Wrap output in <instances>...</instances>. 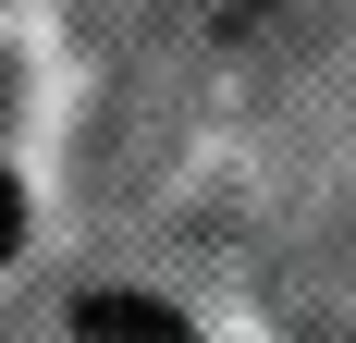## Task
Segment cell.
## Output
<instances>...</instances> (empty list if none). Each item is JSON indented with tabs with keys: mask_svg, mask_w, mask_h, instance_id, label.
I'll return each instance as SVG.
<instances>
[{
	"mask_svg": "<svg viewBox=\"0 0 356 343\" xmlns=\"http://www.w3.org/2000/svg\"><path fill=\"white\" fill-rule=\"evenodd\" d=\"M74 343H197L160 294H86L74 307Z\"/></svg>",
	"mask_w": 356,
	"mask_h": 343,
	"instance_id": "obj_1",
	"label": "cell"
},
{
	"mask_svg": "<svg viewBox=\"0 0 356 343\" xmlns=\"http://www.w3.org/2000/svg\"><path fill=\"white\" fill-rule=\"evenodd\" d=\"M13 245H25V184L0 172V258H13Z\"/></svg>",
	"mask_w": 356,
	"mask_h": 343,
	"instance_id": "obj_2",
	"label": "cell"
}]
</instances>
